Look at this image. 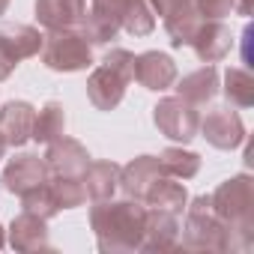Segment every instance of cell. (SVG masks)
Returning a JSON list of instances; mask_svg holds the SVG:
<instances>
[{"instance_id": "6da1fadb", "label": "cell", "mask_w": 254, "mask_h": 254, "mask_svg": "<svg viewBox=\"0 0 254 254\" xmlns=\"http://www.w3.org/2000/svg\"><path fill=\"white\" fill-rule=\"evenodd\" d=\"M144 221H147V206H141V200H132V197L96 200V206L90 209V227L96 233L102 254L141 251Z\"/></svg>"}, {"instance_id": "7a4b0ae2", "label": "cell", "mask_w": 254, "mask_h": 254, "mask_svg": "<svg viewBox=\"0 0 254 254\" xmlns=\"http://www.w3.org/2000/svg\"><path fill=\"white\" fill-rule=\"evenodd\" d=\"M78 30L90 39V45H108L120 30L129 36H150L156 30V12L147 0H93Z\"/></svg>"}, {"instance_id": "3957f363", "label": "cell", "mask_w": 254, "mask_h": 254, "mask_svg": "<svg viewBox=\"0 0 254 254\" xmlns=\"http://www.w3.org/2000/svg\"><path fill=\"white\" fill-rule=\"evenodd\" d=\"M209 206L230 233V251L251 248L254 242V180L248 174H236L224 180L209 194Z\"/></svg>"}, {"instance_id": "277c9868", "label": "cell", "mask_w": 254, "mask_h": 254, "mask_svg": "<svg viewBox=\"0 0 254 254\" xmlns=\"http://www.w3.org/2000/svg\"><path fill=\"white\" fill-rule=\"evenodd\" d=\"M135 78V54L126 48H114L105 54L102 66L93 69V75L87 78V99L93 102L96 111H114L123 96H126V84Z\"/></svg>"}, {"instance_id": "5b68a950", "label": "cell", "mask_w": 254, "mask_h": 254, "mask_svg": "<svg viewBox=\"0 0 254 254\" xmlns=\"http://www.w3.org/2000/svg\"><path fill=\"white\" fill-rule=\"evenodd\" d=\"M183 248L189 251H230V233L215 218L209 206V194H200L186 203V230H183Z\"/></svg>"}, {"instance_id": "8992f818", "label": "cell", "mask_w": 254, "mask_h": 254, "mask_svg": "<svg viewBox=\"0 0 254 254\" xmlns=\"http://www.w3.org/2000/svg\"><path fill=\"white\" fill-rule=\"evenodd\" d=\"M42 63L54 72H81L93 63V45L78 27L66 30H48L42 36Z\"/></svg>"}, {"instance_id": "52a82bcc", "label": "cell", "mask_w": 254, "mask_h": 254, "mask_svg": "<svg viewBox=\"0 0 254 254\" xmlns=\"http://www.w3.org/2000/svg\"><path fill=\"white\" fill-rule=\"evenodd\" d=\"M153 123H156V129L165 138L180 141V144H189V141L197 138L200 117H197V111H194L191 102H186L180 96H168V99H162L153 108Z\"/></svg>"}, {"instance_id": "ba28073f", "label": "cell", "mask_w": 254, "mask_h": 254, "mask_svg": "<svg viewBox=\"0 0 254 254\" xmlns=\"http://www.w3.org/2000/svg\"><path fill=\"white\" fill-rule=\"evenodd\" d=\"M42 48V33L30 24H9L0 27V81H6L15 66Z\"/></svg>"}, {"instance_id": "9c48e42d", "label": "cell", "mask_w": 254, "mask_h": 254, "mask_svg": "<svg viewBox=\"0 0 254 254\" xmlns=\"http://www.w3.org/2000/svg\"><path fill=\"white\" fill-rule=\"evenodd\" d=\"M150 9L156 15H162L165 21V30L171 36V45L174 48H183L191 42L194 30L200 27V12L194 6V0H147Z\"/></svg>"}, {"instance_id": "30bf717a", "label": "cell", "mask_w": 254, "mask_h": 254, "mask_svg": "<svg viewBox=\"0 0 254 254\" xmlns=\"http://www.w3.org/2000/svg\"><path fill=\"white\" fill-rule=\"evenodd\" d=\"M197 132L215 147V150H236L245 141V126L242 117L230 108H215L206 114V120H200Z\"/></svg>"}, {"instance_id": "8fae6325", "label": "cell", "mask_w": 254, "mask_h": 254, "mask_svg": "<svg viewBox=\"0 0 254 254\" xmlns=\"http://www.w3.org/2000/svg\"><path fill=\"white\" fill-rule=\"evenodd\" d=\"M45 165H48V177H84L87 165H90V153L81 141L75 138H57L48 144L45 150Z\"/></svg>"}, {"instance_id": "7c38bea8", "label": "cell", "mask_w": 254, "mask_h": 254, "mask_svg": "<svg viewBox=\"0 0 254 254\" xmlns=\"http://www.w3.org/2000/svg\"><path fill=\"white\" fill-rule=\"evenodd\" d=\"M159 177H165V168H162L159 156H138L126 168H120V189H123L126 197L144 203V194L150 191V186Z\"/></svg>"}, {"instance_id": "4fadbf2b", "label": "cell", "mask_w": 254, "mask_h": 254, "mask_svg": "<svg viewBox=\"0 0 254 254\" xmlns=\"http://www.w3.org/2000/svg\"><path fill=\"white\" fill-rule=\"evenodd\" d=\"M45 180H48V165L36 153H21V156L9 159V165L3 168V189L9 194H21Z\"/></svg>"}, {"instance_id": "5bb4252c", "label": "cell", "mask_w": 254, "mask_h": 254, "mask_svg": "<svg viewBox=\"0 0 254 254\" xmlns=\"http://www.w3.org/2000/svg\"><path fill=\"white\" fill-rule=\"evenodd\" d=\"M36 108L24 99H12L0 108V135L6 138V147H24L33 135Z\"/></svg>"}, {"instance_id": "9a60e30c", "label": "cell", "mask_w": 254, "mask_h": 254, "mask_svg": "<svg viewBox=\"0 0 254 254\" xmlns=\"http://www.w3.org/2000/svg\"><path fill=\"white\" fill-rule=\"evenodd\" d=\"M197 54V60L203 63H218L230 54L233 48V36H230V27L221 24V21H200V27L194 30L191 42H189Z\"/></svg>"}, {"instance_id": "2e32d148", "label": "cell", "mask_w": 254, "mask_h": 254, "mask_svg": "<svg viewBox=\"0 0 254 254\" xmlns=\"http://www.w3.org/2000/svg\"><path fill=\"white\" fill-rule=\"evenodd\" d=\"M135 81L147 90H168L177 81V63L165 51H144L135 57Z\"/></svg>"}, {"instance_id": "e0dca14e", "label": "cell", "mask_w": 254, "mask_h": 254, "mask_svg": "<svg viewBox=\"0 0 254 254\" xmlns=\"http://www.w3.org/2000/svg\"><path fill=\"white\" fill-rule=\"evenodd\" d=\"M177 245H180L177 215L174 212H165V209H147L141 251H171Z\"/></svg>"}, {"instance_id": "ac0fdd59", "label": "cell", "mask_w": 254, "mask_h": 254, "mask_svg": "<svg viewBox=\"0 0 254 254\" xmlns=\"http://www.w3.org/2000/svg\"><path fill=\"white\" fill-rule=\"evenodd\" d=\"M87 15V0H36V18L45 30L78 27Z\"/></svg>"}, {"instance_id": "d6986e66", "label": "cell", "mask_w": 254, "mask_h": 254, "mask_svg": "<svg viewBox=\"0 0 254 254\" xmlns=\"http://www.w3.org/2000/svg\"><path fill=\"white\" fill-rule=\"evenodd\" d=\"M9 245L15 251H45L51 248L48 242V227H45V218L33 215V212H21L18 218H12L9 224Z\"/></svg>"}, {"instance_id": "ffe728a7", "label": "cell", "mask_w": 254, "mask_h": 254, "mask_svg": "<svg viewBox=\"0 0 254 254\" xmlns=\"http://www.w3.org/2000/svg\"><path fill=\"white\" fill-rule=\"evenodd\" d=\"M144 203L150 209H165V212L180 215L186 209V203H189V191H186V186L180 180H174V177L165 174V177H159L150 186V191L144 194Z\"/></svg>"}, {"instance_id": "44dd1931", "label": "cell", "mask_w": 254, "mask_h": 254, "mask_svg": "<svg viewBox=\"0 0 254 254\" xmlns=\"http://www.w3.org/2000/svg\"><path fill=\"white\" fill-rule=\"evenodd\" d=\"M215 93H218V69L215 66H203L197 72H189L177 84V96L191 102V105H206L215 99Z\"/></svg>"}, {"instance_id": "7402d4cb", "label": "cell", "mask_w": 254, "mask_h": 254, "mask_svg": "<svg viewBox=\"0 0 254 254\" xmlns=\"http://www.w3.org/2000/svg\"><path fill=\"white\" fill-rule=\"evenodd\" d=\"M84 189L93 200H108L120 189V165L117 162H90L84 171Z\"/></svg>"}, {"instance_id": "603a6c76", "label": "cell", "mask_w": 254, "mask_h": 254, "mask_svg": "<svg viewBox=\"0 0 254 254\" xmlns=\"http://www.w3.org/2000/svg\"><path fill=\"white\" fill-rule=\"evenodd\" d=\"M66 132V114H63V105L60 102H45L42 111L36 114L33 120V141L36 144H51L57 141L60 135Z\"/></svg>"}, {"instance_id": "cb8c5ba5", "label": "cell", "mask_w": 254, "mask_h": 254, "mask_svg": "<svg viewBox=\"0 0 254 254\" xmlns=\"http://www.w3.org/2000/svg\"><path fill=\"white\" fill-rule=\"evenodd\" d=\"M159 162H162L165 174L174 177V180H191V177L200 171V156L191 153V150H183V147H168V150H162Z\"/></svg>"}, {"instance_id": "d4e9b609", "label": "cell", "mask_w": 254, "mask_h": 254, "mask_svg": "<svg viewBox=\"0 0 254 254\" xmlns=\"http://www.w3.org/2000/svg\"><path fill=\"white\" fill-rule=\"evenodd\" d=\"M224 96H227V102L230 105H236V108H251L254 105V78L245 72V69H236V66H230L227 72H224Z\"/></svg>"}, {"instance_id": "484cf974", "label": "cell", "mask_w": 254, "mask_h": 254, "mask_svg": "<svg viewBox=\"0 0 254 254\" xmlns=\"http://www.w3.org/2000/svg\"><path fill=\"white\" fill-rule=\"evenodd\" d=\"M18 197H21V209H24V212H33V215H39V218H45V221L60 212V203H57V197H54L48 180L39 183V186H33V189H27V191H21Z\"/></svg>"}, {"instance_id": "4316f807", "label": "cell", "mask_w": 254, "mask_h": 254, "mask_svg": "<svg viewBox=\"0 0 254 254\" xmlns=\"http://www.w3.org/2000/svg\"><path fill=\"white\" fill-rule=\"evenodd\" d=\"M48 186H51L60 209H75L87 200L84 177H48Z\"/></svg>"}, {"instance_id": "83f0119b", "label": "cell", "mask_w": 254, "mask_h": 254, "mask_svg": "<svg viewBox=\"0 0 254 254\" xmlns=\"http://www.w3.org/2000/svg\"><path fill=\"white\" fill-rule=\"evenodd\" d=\"M194 6L203 21H221L236 9V0H194Z\"/></svg>"}, {"instance_id": "f1b7e54d", "label": "cell", "mask_w": 254, "mask_h": 254, "mask_svg": "<svg viewBox=\"0 0 254 254\" xmlns=\"http://www.w3.org/2000/svg\"><path fill=\"white\" fill-rule=\"evenodd\" d=\"M3 153H6V138L0 135V159H3Z\"/></svg>"}, {"instance_id": "f546056e", "label": "cell", "mask_w": 254, "mask_h": 254, "mask_svg": "<svg viewBox=\"0 0 254 254\" xmlns=\"http://www.w3.org/2000/svg\"><path fill=\"white\" fill-rule=\"evenodd\" d=\"M6 9H9V0H0V15H3Z\"/></svg>"}, {"instance_id": "4dcf8cb0", "label": "cell", "mask_w": 254, "mask_h": 254, "mask_svg": "<svg viewBox=\"0 0 254 254\" xmlns=\"http://www.w3.org/2000/svg\"><path fill=\"white\" fill-rule=\"evenodd\" d=\"M6 245V233H3V227H0V248Z\"/></svg>"}]
</instances>
